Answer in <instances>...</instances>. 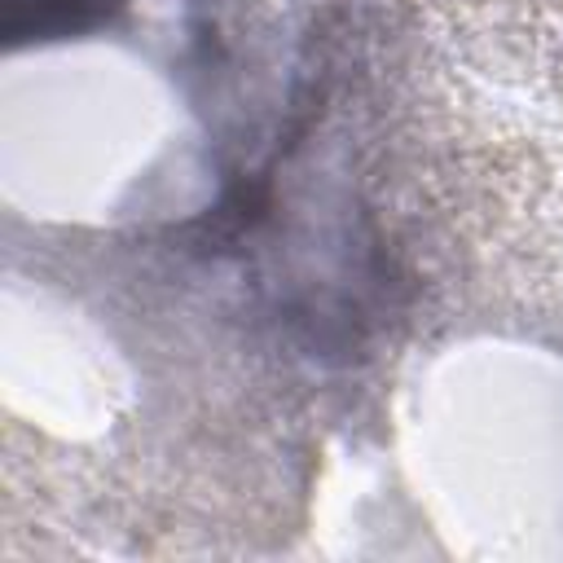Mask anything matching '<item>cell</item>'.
Instances as JSON below:
<instances>
[{"label":"cell","mask_w":563,"mask_h":563,"mask_svg":"<svg viewBox=\"0 0 563 563\" xmlns=\"http://www.w3.org/2000/svg\"><path fill=\"white\" fill-rule=\"evenodd\" d=\"M110 0H9V31L22 22V13H31V31H62V26H79L88 18H97Z\"/></svg>","instance_id":"cell-1"}]
</instances>
